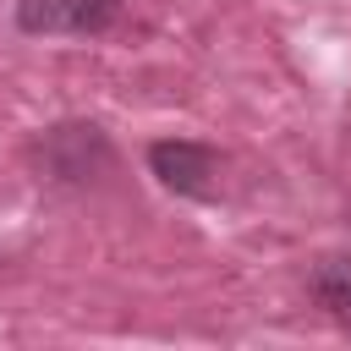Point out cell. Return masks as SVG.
<instances>
[{"instance_id": "cell-1", "label": "cell", "mask_w": 351, "mask_h": 351, "mask_svg": "<svg viewBox=\"0 0 351 351\" xmlns=\"http://www.w3.org/2000/svg\"><path fill=\"white\" fill-rule=\"evenodd\" d=\"M121 16V0H16V27L33 38H99Z\"/></svg>"}, {"instance_id": "cell-2", "label": "cell", "mask_w": 351, "mask_h": 351, "mask_svg": "<svg viewBox=\"0 0 351 351\" xmlns=\"http://www.w3.org/2000/svg\"><path fill=\"white\" fill-rule=\"evenodd\" d=\"M148 170H154L170 192H181V197H214L219 159H214V148H203V143L170 137V143H154V148H148Z\"/></svg>"}, {"instance_id": "cell-3", "label": "cell", "mask_w": 351, "mask_h": 351, "mask_svg": "<svg viewBox=\"0 0 351 351\" xmlns=\"http://www.w3.org/2000/svg\"><path fill=\"white\" fill-rule=\"evenodd\" d=\"M313 291H318V302H324L340 324H351V258H329V263L313 274Z\"/></svg>"}]
</instances>
